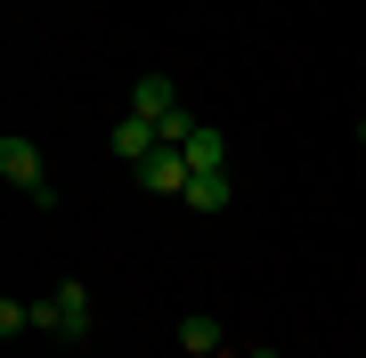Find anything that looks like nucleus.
Listing matches in <instances>:
<instances>
[{"label": "nucleus", "instance_id": "obj_1", "mask_svg": "<svg viewBox=\"0 0 366 358\" xmlns=\"http://www.w3.org/2000/svg\"><path fill=\"white\" fill-rule=\"evenodd\" d=\"M0 179L16 187V196H33V204H49V155L25 139V131H9L0 139Z\"/></svg>", "mask_w": 366, "mask_h": 358}, {"label": "nucleus", "instance_id": "obj_2", "mask_svg": "<svg viewBox=\"0 0 366 358\" xmlns=\"http://www.w3.org/2000/svg\"><path fill=\"white\" fill-rule=\"evenodd\" d=\"M41 326L66 334V342H90V293H81V285H57L49 302H41Z\"/></svg>", "mask_w": 366, "mask_h": 358}, {"label": "nucleus", "instance_id": "obj_3", "mask_svg": "<svg viewBox=\"0 0 366 358\" xmlns=\"http://www.w3.org/2000/svg\"><path fill=\"white\" fill-rule=\"evenodd\" d=\"M139 179H147V196H187V179H196V163H187V155H179V146H171V139H163V146H155V155H147V163H139Z\"/></svg>", "mask_w": 366, "mask_h": 358}, {"label": "nucleus", "instance_id": "obj_4", "mask_svg": "<svg viewBox=\"0 0 366 358\" xmlns=\"http://www.w3.org/2000/svg\"><path fill=\"white\" fill-rule=\"evenodd\" d=\"M106 146H114V155H122V163H131V171H139V163H147V155H155V146H163V131H155V122H147V114H122L114 131H106Z\"/></svg>", "mask_w": 366, "mask_h": 358}, {"label": "nucleus", "instance_id": "obj_5", "mask_svg": "<svg viewBox=\"0 0 366 358\" xmlns=\"http://www.w3.org/2000/svg\"><path fill=\"white\" fill-rule=\"evenodd\" d=\"M131 114H147L163 131V114H179V90H171V74H139L131 81Z\"/></svg>", "mask_w": 366, "mask_h": 358}, {"label": "nucleus", "instance_id": "obj_6", "mask_svg": "<svg viewBox=\"0 0 366 358\" xmlns=\"http://www.w3.org/2000/svg\"><path fill=\"white\" fill-rule=\"evenodd\" d=\"M220 342H228V334H220L212 309H187V318H179V350L187 358H220Z\"/></svg>", "mask_w": 366, "mask_h": 358}, {"label": "nucleus", "instance_id": "obj_7", "mask_svg": "<svg viewBox=\"0 0 366 358\" xmlns=\"http://www.w3.org/2000/svg\"><path fill=\"white\" fill-rule=\"evenodd\" d=\"M179 155H187V163H196V171H228V139H220V131H212V122H196V131H187V139H179Z\"/></svg>", "mask_w": 366, "mask_h": 358}, {"label": "nucleus", "instance_id": "obj_8", "mask_svg": "<svg viewBox=\"0 0 366 358\" xmlns=\"http://www.w3.org/2000/svg\"><path fill=\"white\" fill-rule=\"evenodd\" d=\"M179 204H187V212H204V220H212V212H228V171H196Z\"/></svg>", "mask_w": 366, "mask_h": 358}, {"label": "nucleus", "instance_id": "obj_9", "mask_svg": "<svg viewBox=\"0 0 366 358\" xmlns=\"http://www.w3.org/2000/svg\"><path fill=\"white\" fill-rule=\"evenodd\" d=\"M358 139H366V114H358Z\"/></svg>", "mask_w": 366, "mask_h": 358}, {"label": "nucleus", "instance_id": "obj_10", "mask_svg": "<svg viewBox=\"0 0 366 358\" xmlns=\"http://www.w3.org/2000/svg\"><path fill=\"white\" fill-rule=\"evenodd\" d=\"M252 358H277V350H252Z\"/></svg>", "mask_w": 366, "mask_h": 358}]
</instances>
